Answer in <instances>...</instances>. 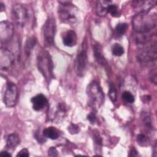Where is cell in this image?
<instances>
[{
  "label": "cell",
  "instance_id": "2e32d148",
  "mask_svg": "<svg viewBox=\"0 0 157 157\" xmlns=\"http://www.w3.org/2000/svg\"><path fill=\"white\" fill-rule=\"evenodd\" d=\"M111 2L110 1H99L96 7V12L98 15L101 17L105 16L107 13V9Z\"/></svg>",
  "mask_w": 157,
  "mask_h": 157
},
{
  "label": "cell",
  "instance_id": "8fae6325",
  "mask_svg": "<svg viewBox=\"0 0 157 157\" xmlns=\"http://www.w3.org/2000/svg\"><path fill=\"white\" fill-rule=\"evenodd\" d=\"M13 54L7 49L1 48L0 54V67L1 70H7L14 63Z\"/></svg>",
  "mask_w": 157,
  "mask_h": 157
},
{
  "label": "cell",
  "instance_id": "d4e9b609",
  "mask_svg": "<svg viewBox=\"0 0 157 157\" xmlns=\"http://www.w3.org/2000/svg\"><path fill=\"white\" fill-rule=\"evenodd\" d=\"M142 121L143 123L145 126V127L147 129H153V126L151 124V118H150V116L147 113H143L142 115Z\"/></svg>",
  "mask_w": 157,
  "mask_h": 157
},
{
  "label": "cell",
  "instance_id": "1f68e13d",
  "mask_svg": "<svg viewBox=\"0 0 157 157\" xmlns=\"http://www.w3.org/2000/svg\"><path fill=\"white\" fill-rule=\"evenodd\" d=\"M34 137H35V139L39 142V143H44V142L45 143V142L46 141V139H45V137H41V136L40 135V134L39 133L38 131L35 132Z\"/></svg>",
  "mask_w": 157,
  "mask_h": 157
},
{
  "label": "cell",
  "instance_id": "83f0119b",
  "mask_svg": "<svg viewBox=\"0 0 157 157\" xmlns=\"http://www.w3.org/2000/svg\"><path fill=\"white\" fill-rule=\"evenodd\" d=\"M137 142L139 145L141 146H145L147 145V143L149 142V139L148 137H147L144 134H139L137 136Z\"/></svg>",
  "mask_w": 157,
  "mask_h": 157
},
{
  "label": "cell",
  "instance_id": "484cf974",
  "mask_svg": "<svg viewBox=\"0 0 157 157\" xmlns=\"http://www.w3.org/2000/svg\"><path fill=\"white\" fill-rule=\"evenodd\" d=\"M109 96L113 102H115L117 100V90L114 84L112 82L109 83Z\"/></svg>",
  "mask_w": 157,
  "mask_h": 157
},
{
  "label": "cell",
  "instance_id": "836d02e7",
  "mask_svg": "<svg viewBox=\"0 0 157 157\" xmlns=\"http://www.w3.org/2000/svg\"><path fill=\"white\" fill-rule=\"evenodd\" d=\"M150 79H151V81L156 84V79H157V77H156V69H154L151 73H150Z\"/></svg>",
  "mask_w": 157,
  "mask_h": 157
},
{
  "label": "cell",
  "instance_id": "5bb4252c",
  "mask_svg": "<svg viewBox=\"0 0 157 157\" xmlns=\"http://www.w3.org/2000/svg\"><path fill=\"white\" fill-rule=\"evenodd\" d=\"M77 36L75 32L73 30L67 31L63 35V43L67 47H74L77 44Z\"/></svg>",
  "mask_w": 157,
  "mask_h": 157
},
{
  "label": "cell",
  "instance_id": "d6a6232c",
  "mask_svg": "<svg viewBox=\"0 0 157 157\" xmlns=\"http://www.w3.org/2000/svg\"><path fill=\"white\" fill-rule=\"evenodd\" d=\"M29 156V151L26 148H23L17 155V156H27L28 157Z\"/></svg>",
  "mask_w": 157,
  "mask_h": 157
},
{
  "label": "cell",
  "instance_id": "3957f363",
  "mask_svg": "<svg viewBox=\"0 0 157 157\" xmlns=\"http://www.w3.org/2000/svg\"><path fill=\"white\" fill-rule=\"evenodd\" d=\"M88 104L93 109H99L104 101V94L99 84L93 81L89 83L86 88Z\"/></svg>",
  "mask_w": 157,
  "mask_h": 157
},
{
  "label": "cell",
  "instance_id": "e575fe53",
  "mask_svg": "<svg viewBox=\"0 0 157 157\" xmlns=\"http://www.w3.org/2000/svg\"><path fill=\"white\" fill-rule=\"evenodd\" d=\"M137 155H138V151L132 147L129 150V156H137Z\"/></svg>",
  "mask_w": 157,
  "mask_h": 157
},
{
  "label": "cell",
  "instance_id": "ffe728a7",
  "mask_svg": "<svg viewBox=\"0 0 157 157\" xmlns=\"http://www.w3.org/2000/svg\"><path fill=\"white\" fill-rule=\"evenodd\" d=\"M67 107L64 103L59 102L56 106V109L55 112V115H53V118L56 119H59L63 118L66 113Z\"/></svg>",
  "mask_w": 157,
  "mask_h": 157
},
{
  "label": "cell",
  "instance_id": "e0dca14e",
  "mask_svg": "<svg viewBox=\"0 0 157 157\" xmlns=\"http://www.w3.org/2000/svg\"><path fill=\"white\" fill-rule=\"evenodd\" d=\"M42 134L45 138H48L52 140L57 139L59 136V131L53 126H49L45 128L43 130Z\"/></svg>",
  "mask_w": 157,
  "mask_h": 157
},
{
  "label": "cell",
  "instance_id": "7c38bea8",
  "mask_svg": "<svg viewBox=\"0 0 157 157\" xmlns=\"http://www.w3.org/2000/svg\"><path fill=\"white\" fill-rule=\"evenodd\" d=\"M156 4V1H134L132 5L134 9L140 12H148Z\"/></svg>",
  "mask_w": 157,
  "mask_h": 157
},
{
  "label": "cell",
  "instance_id": "9a60e30c",
  "mask_svg": "<svg viewBox=\"0 0 157 157\" xmlns=\"http://www.w3.org/2000/svg\"><path fill=\"white\" fill-rule=\"evenodd\" d=\"M93 52H94V56L96 60V61L102 66H105L107 64V61L104 57L103 52H102V48L101 45L98 44L96 43L93 45Z\"/></svg>",
  "mask_w": 157,
  "mask_h": 157
},
{
  "label": "cell",
  "instance_id": "4316f807",
  "mask_svg": "<svg viewBox=\"0 0 157 157\" xmlns=\"http://www.w3.org/2000/svg\"><path fill=\"white\" fill-rule=\"evenodd\" d=\"M122 99L128 103H133L134 102V96L128 91H124L122 93Z\"/></svg>",
  "mask_w": 157,
  "mask_h": 157
},
{
  "label": "cell",
  "instance_id": "ba28073f",
  "mask_svg": "<svg viewBox=\"0 0 157 157\" xmlns=\"http://www.w3.org/2000/svg\"><path fill=\"white\" fill-rule=\"evenodd\" d=\"M18 97V92L16 85L11 82H7L3 97L5 105L8 107H13L17 102Z\"/></svg>",
  "mask_w": 157,
  "mask_h": 157
},
{
  "label": "cell",
  "instance_id": "52a82bcc",
  "mask_svg": "<svg viewBox=\"0 0 157 157\" xmlns=\"http://www.w3.org/2000/svg\"><path fill=\"white\" fill-rule=\"evenodd\" d=\"M43 37L45 45L50 47L54 45V39L56 31V21L54 17H49L43 26Z\"/></svg>",
  "mask_w": 157,
  "mask_h": 157
},
{
  "label": "cell",
  "instance_id": "d6986e66",
  "mask_svg": "<svg viewBox=\"0 0 157 157\" xmlns=\"http://www.w3.org/2000/svg\"><path fill=\"white\" fill-rule=\"evenodd\" d=\"M36 39L34 37H30L27 39L25 45V52L27 56H30L34 47L36 45Z\"/></svg>",
  "mask_w": 157,
  "mask_h": 157
},
{
  "label": "cell",
  "instance_id": "8992f818",
  "mask_svg": "<svg viewBox=\"0 0 157 157\" xmlns=\"http://www.w3.org/2000/svg\"><path fill=\"white\" fill-rule=\"evenodd\" d=\"M12 15L16 24L21 27H25L30 18V13L28 9L21 4H15L12 9Z\"/></svg>",
  "mask_w": 157,
  "mask_h": 157
},
{
  "label": "cell",
  "instance_id": "d590c367",
  "mask_svg": "<svg viewBox=\"0 0 157 157\" xmlns=\"http://www.w3.org/2000/svg\"><path fill=\"white\" fill-rule=\"evenodd\" d=\"M0 155L1 156H11V154L10 153H9L8 151H2L0 153Z\"/></svg>",
  "mask_w": 157,
  "mask_h": 157
},
{
  "label": "cell",
  "instance_id": "f1b7e54d",
  "mask_svg": "<svg viewBox=\"0 0 157 157\" xmlns=\"http://www.w3.org/2000/svg\"><path fill=\"white\" fill-rule=\"evenodd\" d=\"M67 130L71 134H78L80 131V128L78 125L71 123L67 128Z\"/></svg>",
  "mask_w": 157,
  "mask_h": 157
},
{
  "label": "cell",
  "instance_id": "9c48e42d",
  "mask_svg": "<svg viewBox=\"0 0 157 157\" xmlns=\"http://www.w3.org/2000/svg\"><path fill=\"white\" fill-rule=\"evenodd\" d=\"M88 62L86 45H82V48L78 53L75 63V70L79 77H82L86 71Z\"/></svg>",
  "mask_w": 157,
  "mask_h": 157
},
{
  "label": "cell",
  "instance_id": "f546056e",
  "mask_svg": "<svg viewBox=\"0 0 157 157\" xmlns=\"http://www.w3.org/2000/svg\"><path fill=\"white\" fill-rule=\"evenodd\" d=\"M87 120L90 122L91 124H94L96 122V117L95 113L93 112L90 113L87 116Z\"/></svg>",
  "mask_w": 157,
  "mask_h": 157
},
{
  "label": "cell",
  "instance_id": "cb8c5ba5",
  "mask_svg": "<svg viewBox=\"0 0 157 157\" xmlns=\"http://www.w3.org/2000/svg\"><path fill=\"white\" fill-rule=\"evenodd\" d=\"M92 137L96 147L101 148L102 144V138L97 130H93L92 132Z\"/></svg>",
  "mask_w": 157,
  "mask_h": 157
},
{
  "label": "cell",
  "instance_id": "ac0fdd59",
  "mask_svg": "<svg viewBox=\"0 0 157 157\" xmlns=\"http://www.w3.org/2000/svg\"><path fill=\"white\" fill-rule=\"evenodd\" d=\"M20 140L18 134L12 133L9 135L6 140V147L8 149H14L20 144Z\"/></svg>",
  "mask_w": 157,
  "mask_h": 157
},
{
  "label": "cell",
  "instance_id": "30bf717a",
  "mask_svg": "<svg viewBox=\"0 0 157 157\" xmlns=\"http://www.w3.org/2000/svg\"><path fill=\"white\" fill-rule=\"evenodd\" d=\"M13 34V26L7 21H2L0 23V38L1 43L9 41Z\"/></svg>",
  "mask_w": 157,
  "mask_h": 157
},
{
  "label": "cell",
  "instance_id": "44dd1931",
  "mask_svg": "<svg viewBox=\"0 0 157 157\" xmlns=\"http://www.w3.org/2000/svg\"><path fill=\"white\" fill-rule=\"evenodd\" d=\"M128 28V25L125 23H120L117 24L114 29V34L117 37L122 36L126 32Z\"/></svg>",
  "mask_w": 157,
  "mask_h": 157
},
{
  "label": "cell",
  "instance_id": "4dcf8cb0",
  "mask_svg": "<svg viewBox=\"0 0 157 157\" xmlns=\"http://www.w3.org/2000/svg\"><path fill=\"white\" fill-rule=\"evenodd\" d=\"M48 155L50 156H56L58 155V150L54 147H51L48 150Z\"/></svg>",
  "mask_w": 157,
  "mask_h": 157
},
{
  "label": "cell",
  "instance_id": "7a4b0ae2",
  "mask_svg": "<svg viewBox=\"0 0 157 157\" xmlns=\"http://www.w3.org/2000/svg\"><path fill=\"white\" fill-rule=\"evenodd\" d=\"M37 64L39 71L48 82L54 78L53 63L49 52L41 50L37 56Z\"/></svg>",
  "mask_w": 157,
  "mask_h": 157
},
{
  "label": "cell",
  "instance_id": "5b68a950",
  "mask_svg": "<svg viewBox=\"0 0 157 157\" xmlns=\"http://www.w3.org/2000/svg\"><path fill=\"white\" fill-rule=\"evenodd\" d=\"M137 55V58L141 63H147L155 61L156 59V38L147 41L144 44Z\"/></svg>",
  "mask_w": 157,
  "mask_h": 157
},
{
  "label": "cell",
  "instance_id": "7402d4cb",
  "mask_svg": "<svg viewBox=\"0 0 157 157\" xmlns=\"http://www.w3.org/2000/svg\"><path fill=\"white\" fill-rule=\"evenodd\" d=\"M107 13H109L113 17H119L121 15V12L117 5L112 2L109 4L107 9Z\"/></svg>",
  "mask_w": 157,
  "mask_h": 157
},
{
  "label": "cell",
  "instance_id": "4fadbf2b",
  "mask_svg": "<svg viewBox=\"0 0 157 157\" xmlns=\"http://www.w3.org/2000/svg\"><path fill=\"white\" fill-rule=\"evenodd\" d=\"M31 101L33 104V109L36 111L41 110L48 102L47 99L42 94H39L34 96Z\"/></svg>",
  "mask_w": 157,
  "mask_h": 157
},
{
  "label": "cell",
  "instance_id": "603a6c76",
  "mask_svg": "<svg viewBox=\"0 0 157 157\" xmlns=\"http://www.w3.org/2000/svg\"><path fill=\"white\" fill-rule=\"evenodd\" d=\"M112 53L116 56H120L124 54V50L120 44L115 43L112 47Z\"/></svg>",
  "mask_w": 157,
  "mask_h": 157
},
{
  "label": "cell",
  "instance_id": "6da1fadb",
  "mask_svg": "<svg viewBox=\"0 0 157 157\" xmlns=\"http://www.w3.org/2000/svg\"><path fill=\"white\" fill-rule=\"evenodd\" d=\"M157 17L156 13L140 12L135 15L132 19L134 30L138 34H145L153 29L156 26Z\"/></svg>",
  "mask_w": 157,
  "mask_h": 157
},
{
  "label": "cell",
  "instance_id": "277c9868",
  "mask_svg": "<svg viewBox=\"0 0 157 157\" xmlns=\"http://www.w3.org/2000/svg\"><path fill=\"white\" fill-rule=\"evenodd\" d=\"M59 3L58 13L61 21L67 24L74 23L77 21L78 8L69 1H60Z\"/></svg>",
  "mask_w": 157,
  "mask_h": 157
}]
</instances>
